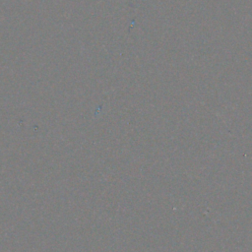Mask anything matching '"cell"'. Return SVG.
I'll list each match as a JSON object with an SVG mask.
<instances>
[{
	"label": "cell",
	"mask_w": 252,
	"mask_h": 252,
	"mask_svg": "<svg viewBox=\"0 0 252 252\" xmlns=\"http://www.w3.org/2000/svg\"><path fill=\"white\" fill-rule=\"evenodd\" d=\"M100 1H101V0H100Z\"/></svg>",
	"instance_id": "obj_1"
}]
</instances>
